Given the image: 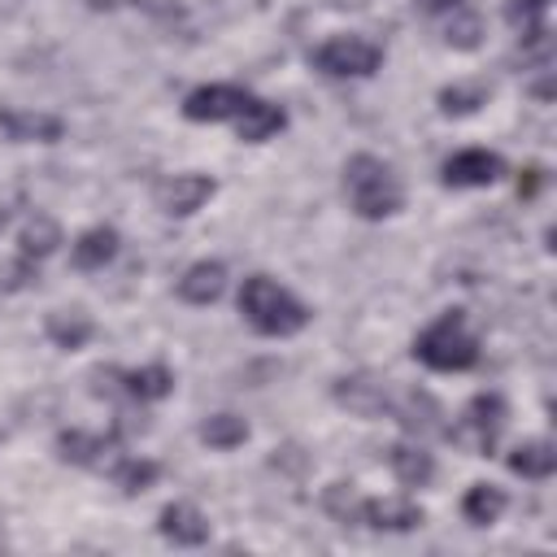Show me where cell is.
Segmentation results:
<instances>
[{"label":"cell","mask_w":557,"mask_h":557,"mask_svg":"<svg viewBox=\"0 0 557 557\" xmlns=\"http://www.w3.org/2000/svg\"><path fill=\"white\" fill-rule=\"evenodd\" d=\"M252 91L239 83H200L183 96V117L187 122H235L248 109Z\"/></svg>","instance_id":"obj_6"},{"label":"cell","mask_w":557,"mask_h":557,"mask_svg":"<svg viewBox=\"0 0 557 557\" xmlns=\"http://www.w3.org/2000/svg\"><path fill=\"white\" fill-rule=\"evenodd\" d=\"M479 35H483V17H479V13H461V9H453V22H448V30H444V44L470 52V48H479Z\"/></svg>","instance_id":"obj_27"},{"label":"cell","mask_w":557,"mask_h":557,"mask_svg":"<svg viewBox=\"0 0 557 557\" xmlns=\"http://www.w3.org/2000/svg\"><path fill=\"white\" fill-rule=\"evenodd\" d=\"M487 96H492V87L487 83H448V87H440V113H448V117H466V113H479L483 104H487Z\"/></svg>","instance_id":"obj_25"},{"label":"cell","mask_w":557,"mask_h":557,"mask_svg":"<svg viewBox=\"0 0 557 557\" xmlns=\"http://www.w3.org/2000/svg\"><path fill=\"white\" fill-rule=\"evenodd\" d=\"M505 418H509V405L500 392H479L470 396V405L461 409V422L457 426H444V435L461 448H470L474 457H487L496 453L500 444V431H505Z\"/></svg>","instance_id":"obj_4"},{"label":"cell","mask_w":557,"mask_h":557,"mask_svg":"<svg viewBox=\"0 0 557 557\" xmlns=\"http://www.w3.org/2000/svg\"><path fill=\"white\" fill-rule=\"evenodd\" d=\"M183 305H213L226 292V265L222 261H191L183 270V278L174 283Z\"/></svg>","instance_id":"obj_16"},{"label":"cell","mask_w":557,"mask_h":557,"mask_svg":"<svg viewBox=\"0 0 557 557\" xmlns=\"http://www.w3.org/2000/svg\"><path fill=\"white\" fill-rule=\"evenodd\" d=\"M200 440L209 448H218V453H231V448H239L248 440V422L239 413H209L200 422Z\"/></svg>","instance_id":"obj_26"},{"label":"cell","mask_w":557,"mask_h":557,"mask_svg":"<svg viewBox=\"0 0 557 557\" xmlns=\"http://www.w3.org/2000/svg\"><path fill=\"white\" fill-rule=\"evenodd\" d=\"M44 331H48V339H52L57 348L74 352V348H83V344L96 335V322H91L83 309H70V313H48Z\"/></svg>","instance_id":"obj_23"},{"label":"cell","mask_w":557,"mask_h":557,"mask_svg":"<svg viewBox=\"0 0 557 557\" xmlns=\"http://www.w3.org/2000/svg\"><path fill=\"white\" fill-rule=\"evenodd\" d=\"M100 374H109L131 400H139V405H148V400H165L170 392H174V374H170V366H161V361H152V366H139V370H117V366H96Z\"/></svg>","instance_id":"obj_14"},{"label":"cell","mask_w":557,"mask_h":557,"mask_svg":"<svg viewBox=\"0 0 557 557\" xmlns=\"http://www.w3.org/2000/svg\"><path fill=\"white\" fill-rule=\"evenodd\" d=\"M239 313L265 339H287L309 326V305L292 296L283 283H274L270 274H248L239 283Z\"/></svg>","instance_id":"obj_1"},{"label":"cell","mask_w":557,"mask_h":557,"mask_svg":"<svg viewBox=\"0 0 557 557\" xmlns=\"http://www.w3.org/2000/svg\"><path fill=\"white\" fill-rule=\"evenodd\" d=\"M553 0H505V22L518 26V30H531L540 26V17L548 13Z\"/></svg>","instance_id":"obj_29"},{"label":"cell","mask_w":557,"mask_h":557,"mask_svg":"<svg viewBox=\"0 0 557 557\" xmlns=\"http://www.w3.org/2000/svg\"><path fill=\"white\" fill-rule=\"evenodd\" d=\"M117 4H126V0H87V9H96V13H113Z\"/></svg>","instance_id":"obj_35"},{"label":"cell","mask_w":557,"mask_h":557,"mask_svg":"<svg viewBox=\"0 0 557 557\" xmlns=\"http://www.w3.org/2000/svg\"><path fill=\"white\" fill-rule=\"evenodd\" d=\"M500 174H505V161L500 152H487V148H461L440 165L444 187H492Z\"/></svg>","instance_id":"obj_10"},{"label":"cell","mask_w":557,"mask_h":557,"mask_svg":"<svg viewBox=\"0 0 557 557\" xmlns=\"http://www.w3.org/2000/svg\"><path fill=\"white\" fill-rule=\"evenodd\" d=\"M117 248H122V235H117L113 226H87V231L74 239L70 261H74V270H104V265L117 257Z\"/></svg>","instance_id":"obj_17"},{"label":"cell","mask_w":557,"mask_h":557,"mask_svg":"<svg viewBox=\"0 0 557 557\" xmlns=\"http://www.w3.org/2000/svg\"><path fill=\"white\" fill-rule=\"evenodd\" d=\"M540 187H544V165H527V170L518 174V196H522V200H531Z\"/></svg>","instance_id":"obj_33"},{"label":"cell","mask_w":557,"mask_h":557,"mask_svg":"<svg viewBox=\"0 0 557 557\" xmlns=\"http://www.w3.org/2000/svg\"><path fill=\"white\" fill-rule=\"evenodd\" d=\"M387 392H392V383L387 379H370V374H344L331 387L335 405H344L357 418H383L387 413Z\"/></svg>","instance_id":"obj_12"},{"label":"cell","mask_w":557,"mask_h":557,"mask_svg":"<svg viewBox=\"0 0 557 557\" xmlns=\"http://www.w3.org/2000/svg\"><path fill=\"white\" fill-rule=\"evenodd\" d=\"M109 479L126 492V496H139V492H148L157 479H161V466L152 461V457H113V466H109Z\"/></svg>","instance_id":"obj_24"},{"label":"cell","mask_w":557,"mask_h":557,"mask_svg":"<svg viewBox=\"0 0 557 557\" xmlns=\"http://www.w3.org/2000/svg\"><path fill=\"white\" fill-rule=\"evenodd\" d=\"M466 0H418V9L422 13H453V9H461Z\"/></svg>","instance_id":"obj_34"},{"label":"cell","mask_w":557,"mask_h":557,"mask_svg":"<svg viewBox=\"0 0 557 557\" xmlns=\"http://www.w3.org/2000/svg\"><path fill=\"white\" fill-rule=\"evenodd\" d=\"M387 466H392L396 483H405V487H426L435 479V457L422 444H405V440L392 444L387 448Z\"/></svg>","instance_id":"obj_19"},{"label":"cell","mask_w":557,"mask_h":557,"mask_svg":"<svg viewBox=\"0 0 557 557\" xmlns=\"http://www.w3.org/2000/svg\"><path fill=\"white\" fill-rule=\"evenodd\" d=\"M344 196H348V209L366 222L396 218L405 205V187H400L396 170L374 152H352L344 161Z\"/></svg>","instance_id":"obj_2"},{"label":"cell","mask_w":557,"mask_h":557,"mask_svg":"<svg viewBox=\"0 0 557 557\" xmlns=\"http://www.w3.org/2000/svg\"><path fill=\"white\" fill-rule=\"evenodd\" d=\"M505 466L513 470V474H522V479H548L553 470H557V448H553V440H527V444H518L509 457H505Z\"/></svg>","instance_id":"obj_20"},{"label":"cell","mask_w":557,"mask_h":557,"mask_svg":"<svg viewBox=\"0 0 557 557\" xmlns=\"http://www.w3.org/2000/svg\"><path fill=\"white\" fill-rule=\"evenodd\" d=\"M309 61L331 78H370L383 65V48L366 35H331L309 52Z\"/></svg>","instance_id":"obj_5"},{"label":"cell","mask_w":557,"mask_h":557,"mask_svg":"<svg viewBox=\"0 0 557 557\" xmlns=\"http://www.w3.org/2000/svg\"><path fill=\"white\" fill-rule=\"evenodd\" d=\"M270 466H274V470H292V474H300V470L309 466V457H305V453H300L296 444H283V448H274Z\"/></svg>","instance_id":"obj_31"},{"label":"cell","mask_w":557,"mask_h":557,"mask_svg":"<svg viewBox=\"0 0 557 557\" xmlns=\"http://www.w3.org/2000/svg\"><path fill=\"white\" fill-rule=\"evenodd\" d=\"M57 248H61V226H57V218H48V213L26 218V226H22V235H17V252L30 257V261H44V257H52Z\"/></svg>","instance_id":"obj_22"},{"label":"cell","mask_w":557,"mask_h":557,"mask_svg":"<svg viewBox=\"0 0 557 557\" xmlns=\"http://www.w3.org/2000/svg\"><path fill=\"white\" fill-rule=\"evenodd\" d=\"M39 278V261H30V257H13L9 265H0V292H22V287H30Z\"/></svg>","instance_id":"obj_28"},{"label":"cell","mask_w":557,"mask_h":557,"mask_svg":"<svg viewBox=\"0 0 557 557\" xmlns=\"http://www.w3.org/2000/svg\"><path fill=\"white\" fill-rule=\"evenodd\" d=\"M387 413L405 426V431H413V435H444V409L435 405V396L431 392H422V387H392L387 392Z\"/></svg>","instance_id":"obj_8"},{"label":"cell","mask_w":557,"mask_h":557,"mask_svg":"<svg viewBox=\"0 0 557 557\" xmlns=\"http://www.w3.org/2000/svg\"><path fill=\"white\" fill-rule=\"evenodd\" d=\"M352 505H357L352 483H331V487L322 492V509H326L335 522H344V527H348V518H352Z\"/></svg>","instance_id":"obj_30"},{"label":"cell","mask_w":557,"mask_h":557,"mask_svg":"<svg viewBox=\"0 0 557 557\" xmlns=\"http://www.w3.org/2000/svg\"><path fill=\"white\" fill-rule=\"evenodd\" d=\"M213 191H218V183L209 174H196V170L191 174H170V178L157 183V205L170 218H191L196 209H205L213 200Z\"/></svg>","instance_id":"obj_9"},{"label":"cell","mask_w":557,"mask_h":557,"mask_svg":"<svg viewBox=\"0 0 557 557\" xmlns=\"http://www.w3.org/2000/svg\"><path fill=\"white\" fill-rule=\"evenodd\" d=\"M122 453V435L117 431H61L57 435V457L70 461V466H104Z\"/></svg>","instance_id":"obj_11"},{"label":"cell","mask_w":557,"mask_h":557,"mask_svg":"<svg viewBox=\"0 0 557 557\" xmlns=\"http://www.w3.org/2000/svg\"><path fill=\"white\" fill-rule=\"evenodd\" d=\"M126 4H135V9L148 13V17H174V13L183 9V0H126Z\"/></svg>","instance_id":"obj_32"},{"label":"cell","mask_w":557,"mask_h":557,"mask_svg":"<svg viewBox=\"0 0 557 557\" xmlns=\"http://www.w3.org/2000/svg\"><path fill=\"white\" fill-rule=\"evenodd\" d=\"M505 505H509V496H505L496 483H474V487H466V496H461V518H466L470 527H492V522L505 513Z\"/></svg>","instance_id":"obj_21"},{"label":"cell","mask_w":557,"mask_h":557,"mask_svg":"<svg viewBox=\"0 0 557 557\" xmlns=\"http://www.w3.org/2000/svg\"><path fill=\"white\" fill-rule=\"evenodd\" d=\"M413 357L426 370H440V374H461V370L479 366V339L466 326V313L444 309L431 326H422L418 339H413Z\"/></svg>","instance_id":"obj_3"},{"label":"cell","mask_w":557,"mask_h":557,"mask_svg":"<svg viewBox=\"0 0 557 557\" xmlns=\"http://www.w3.org/2000/svg\"><path fill=\"white\" fill-rule=\"evenodd\" d=\"M0 131L13 144H57L65 135V122L39 109H0Z\"/></svg>","instance_id":"obj_15"},{"label":"cell","mask_w":557,"mask_h":557,"mask_svg":"<svg viewBox=\"0 0 557 557\" xmlns=\"http://www.w3.org/2000/svg\"><path fill=\"white\" fill-rule=\"evenodd\" d=\"M9 218H13V205H0V231L9 226Z\"/></svg>","instance_id":"obj_36"},{"label":"cell","mask_w":557,"mask_h":557,"mask_svg":"<svg viewBox=\"0 0 557 557\" xmlns=\"http://www.w3.org/2000/svg\"><path fill=\"white\" fill-rule=\"evenodd\" d=\"M287 126V109L283 104H270V100H248V109L235 117V135L244 144H265L270 135H278Z\"/></svg>","instance_id":"obj_18"},{"label":"cell","mask_w":557,"mask_h":557,"mask_svg":"<svg viewBox=\"0 0 557 557\" xmlns=\"http://www.w3.org/2000/svg\"><path fill=\"white\" fill-rule=\"evenodd\" d=\"M348 527H370V531H413L422 527V505L405 496H357Z\"/></svg>","instance_id":"obj_7"},{"label":"cell","mask_w":557,"mask_h":557,"mask_svg":"<svg viewBox=\"0 0 557 557\" xmlns=\"http://www.w3.org/2000/svg\"><path fill=\"white\" fill-rule=\"evenodd\" d=\"M157 531H161V540H170L174 548H200V544H209V518L191 505V500H170V505H161V513H157Z\"/></svg>","instance_id":"obj_13"}]
</instances>
